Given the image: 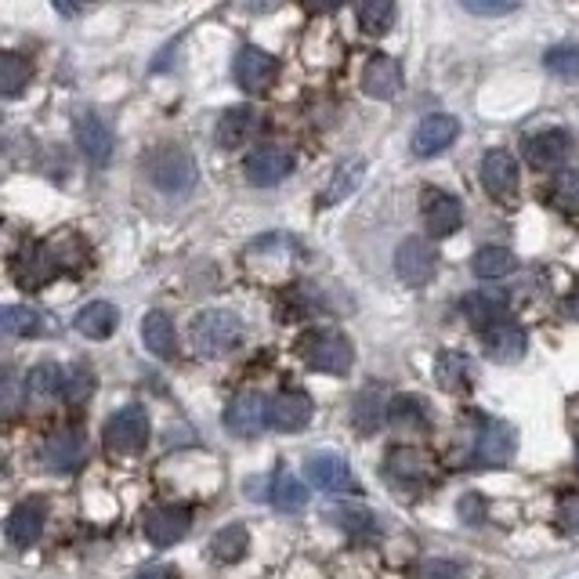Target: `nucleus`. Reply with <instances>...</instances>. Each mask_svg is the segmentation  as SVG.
Listing matches in <instances>:
<instances>
[{
    "label": "nucleus",
    "instance_id": "29",
    "mask_svg": "<svg viewBox=\"0 0 579 579\" xmlns=\"http://www.w3.org/2000/svg\"><path fill=\"white\" fill-rule=\"evenodd\" d=\"M363 170H366V159H344V164H337V170L330 175L326 181V189L315 196V203L319 207H334L341 200H348V192L359 189V181H363Z\"/></svg>",
    "mask_w": 579,
    "mask_h": 579
},
{
    "label": "nucleus",
    "instance_id": "23",
    "mask_svg": "<svg viewBox=\"0 0 579 579\" xmlns=\"http://www.w3.org/2000/svg\"><path fill=\"white\" fill-rule=\"evenodd\" d=\"M482 344H486V355L492 363H519L525 355V330L519 323H511V319H503V323L489 326L482 334Z\"/></svg>",
    "mask_w": 579,
    "mask_h": 579
},
{
    "label": "nucleus",
    "instance_id": "1",
    "mask_svg": "<svg viewBox=\"0 0 579 579\" xmlns=\"http://www.w3.org/2000/svg\"><path fill=\"white\" fill-rule=\"evenodd\" d=\"M142 167H145V178H149L156 189L167 192V196H181L196 185V159L178 142L153 145V149L145 153Z\"/></svg>",
    "mask_w": 579,
    "mask_h": 579
},
{
    "label": "nucleus",
    "instance_id": "9",
    "mask_svg": "<svg viewBox=\"0 0 579 579\" xmlns=\"http://www.w3.org/2000/svg\"><path fill=\"white\" fill-rule=\"evenodd\" d=\"M225 427L240 438H254L268 427V399L261 391H240L225 405Z\"/></svg>",
    "mask_w": 579,
    "mask_h": 579
},
{
    "label": "nucleus",
    "instance_id": "6",
    "mask_svg": "<svg viewBox=\"0 0 579 579\" xmlns=\"http://www.w3.org/2000/svg\"><path fill=\"white\" fill-rule=\"evenodd\" d=\"M396 272L405 287H427L438 272V254L424 236H410L396 250Z\"/></svg>",
    "mask_w": 579,
    "mask_h": 579
},
{
    "label": "nucleus",
    "instance_id": "16",
    "mask_svg": "<svg viewBox=\"0 0 579 579\" xmlns=\"http://www.w3.org/2000/svg\"><path fill=\"white\" fill-rule=\"evenodd\" d=\"M304 471L323 492H359L348 460L337 457V453H312L308 464H304Z\"/></svg>",
    "mask_w": 579,
    "mask_h": 579
},
{
    "label": "nucleus",
    "instance_id": "2",
    "mask_svg": "<svg viewBox=\"0 0 579 579\" xmlns=\"http://www.w3.org/2000/svg\"><path fill=\"white\" fill-rule=\"evenodd\" d=\"M298 355L312 369L330 377H344L355 363L352 341L341 330H308V334L298 337Z\"/></svg>",
    "mask_w": 579,
    "mask_h": 579
},
{
    "label": "nucleus",
    "instance_id": "34",
    "mask_svg": "<svg viewBox=\"0 0 579 579\" xmlns=\"http://www.w3.org/2000/svg\"><path fill=\"white\" fill-rule=\"evenodd\" d=\"M547 200L558 207L561 214H579V170L576 167H561L554 170Z\"/></svg>",
    "mask_w": 579,
    "mask_h": 579
},
{
    "label": "nucleus",
    "instance_id": "48",
    "mask_svg": "<svg viewBox=\"0 0 579 579\" xmlns=\"http://www.w3.org/2000/svg\"><path fill=\"white\" fill-rule=\"evenodd\" d=\"M55 11H58V15H77L80 8H69V4H55Z\"/></svg>",
    "mask_w": 579,
    "mask_h": 579
},
{
    "label": "nucleus",
    "instance_id": "43",
    "mask_svg": "<svg viewBox=\"0 0 579 579\" xmlns=\"http://www.w3.org/2000/svg\"><path fill=\"white\" fill-rule=\"evenodd\" d=\"M413 579H464V569L457 561H446V558H427L416 565Z\"/></svg>",
    "mask_w": 579,
    "mask_h": 579
},
{
    "label": "nucleus",
    "instance_id": "40",
    "mask_svg": "<svg viewBox=\"0 0 579 579\" xmlns=\"http://www.w3.org/2000/svg\"><path fill=\"white\" fill-rule=\"evenodd\" d=\"M326 519L341 525L344 533H355V536H369V533H377V519L369 514L366 508H348V503H337V508H330L326 511Z\"/></svg>",
    "mask_w": 579,
    "mask_h": 579
},
{
    "label": "nucleus",
    "instance_id": "13",
    "mask_svg": "<svg viewBox=\"0 0 579 579\" xmlns=\"http://www.w3.org/2000/svg\"><path fill=\"white\" fill-rule=\"evenodd\" d=\"M457 134H460V123L457 116H449V113H431L424 116L421 123H416V131H413V156H438V153H446L453 142H457Z\"/></svg>",
    "mask_w": 579,
    "mask_h": 579
},
{
    "label": "nucleus",
    "instance_id": "12",
    "mask_svg": "<svg viewBox=\"0 0 579 579\" xmlns=\"http://www.w3.org/2000/svg\"><path fill=\"white\" fill-rule=\"evenodd\" d=\"M232 73H236V83L243 91L265 94L276 83V77H279V62L268 52H261V47H243V52L236 55V66H232Z\"/></svg>",
    "mask_w": 579,
    "mask_h": 579
},
{
    "label": "nucleus",
    "instance_id": "11",
    "mask_svg": "<svg viewBox=\"0 0 579 579\" xmlns=\"http://www.w3.org/2000/svg\"><path fill=\"white\" fill-rule=\"evenodd\" d=\"M257 134H261V113H257L254 105H232L221 113L218 127H214V142L221 149H243V145H250Z\"/></svg>",
    "mask_w": 579,
    "mask_h": 579
},
{
    "label": "nucleus",
    "instance_id": "41",
    "mask_svg": "<svg viewBox=\"0 0 579 579\" xmlns=\"http://www.w3.org/2000/svg\"><path fill=\"white\" fill-rule=\"evenodd\" d=\"M544 62H547V69L554 73V77H561V80L579 77V47H572V44L550 47V52L544 55Z\"/></svg>",
    "mask_w": 579,
    "mask_h": 579
},
{
    "label": "nucleus",
    "instance_id": "39",
    "mask_svg": "<svg viewBox=\"0 0 579 579\" xmlns=\"http://www.w3.org/2000/svg\"><path fill=\"white\" fill-rule=\"evenodd\" d=\"M0 326H4V334L11 337H33V334H41V312L30 304H8L4 312H0Z\"/></svg>",
    "mask_w": 579,
    "mask_h": 579
},
{
    "label": "nucleus",
    "instance_id": "22",
    "mask_svg": "<svg viewBox=\"0 0 579 579\" xmlns=\"http://www.w3.org/2000/svg\"><path fill=\"white\" fill-rule=\"evenodd\" d=\"M312 399L304 391H279V396L268 402V427L276 431H301L312 421Z\"/></svg>",
    "mask_w": 579,
    "mask_h": 579
},
{
    "label": "nucleus",
    "instance_id": "42",
    "mask_svg": "<svg viewBox=\"0 0 579 579\" xmlns=\"http://www.w3.org/2000/svg\"><path fill=\"white\" fill-rule=\"evenodd\" d=\"M91 391H94V374L88 366H69L66 369V388H62V399L66 402H83V399H91Z\"/></svg>",
    "mask_w": 579,
    "mask_h": 579
},
{
    "label": "nucleus",
    "instance_id": "30",
    "mask_svg": "<svg viewBox=\"0 0 579 579\" xmlns=\"http://www.w3.org/2000/svg\"><path fill=\"white\" fill-rule=\"evenodd\" d=\"M120 323V312L109 301H91V304H83L80 312H77V334H83L88 341H105V337H113V330Z\"/></svg>",
    "mask_w": 579,
    "mask_h": 579
},
{
    "label": "nucleus",
    "instance_id": "18",
    "mask_svg": "<svg viewBox=\"0 0 579 579\" xmlns=\"http://www.w3.org/2000/svg\"><path fill=\"white\" fill-rule=\"evenodd\" d=\"M572 153V138L569 131H539L533 138H525V159L536 170H554L561 167Z\"/></svg>",
    "mask_w": 579,
    "mask_h": 579
},
{
    "label": "nucleus",
    "instance_id": "44",
    "mask_svg": "<svg viewBox=\"0 0 579 579\" xmlns=\"http://www.w3.org/2000/svg\"><path fill=\"white\" fill-rule=\"evenodd\" d=\"M558 525L565 536H576L579 539V492H572V497H561L558 503Z\"/></svg>",
    "mask_w": 579,
    "mask_h": 579
},
{
    "label": "nucleus",
    "instance_id": "31",
    "mask_svg": "<svg viewBox=\"0 0 579 579\" xmlns=\"http://www.w3.org/2000/svg\"><path fill=\"white\" fill-rule=\"evenodd\" d=\"M268 500H272L282 514H293V511L308 508V489L298 475H290L287 467H279V471L272 475V482H268Z\"/></svg>",
    "mask_w": 579,
    "mask_h": 579
},
{
    "label": "nucleus",
    "instance_id": "37",
    "mask_svg": "<svg viewBox=\"0 0 579 579\" xmlns=\"http://www.w3.org/2000/svg\"><path fill=\"white\" fill-rule=\"evenodd\" d=\"M30 77H33L30 58H22L15 52L0 55V94H4V98L22 94V88H30Z\"/></svg>",
    "mask_w": 579,
    "mask_h": 579
},
{
    "label": "nucleus",
    "instance_id": "46",
    "mask_svg": "<svg viewBox=\"0 0 579 579\" xmlns=\"http://www.w3.org/2000/svg\"><path fill=\"white\" fill-rule=\"evenodd\" d=\"M460 519H464L467 525H482V522H486L482 500H478V497H464V500H460Z\"/></svg>",
    "mask_w": 579,
    "mask_h": 579
},
{
    "label": "nucleus",
    "instance_id": "47",
    "mask_svg": "<svg viewBox=\"0 0 579 579\" xmlns=\"http://www.w3.org/2000/svg\"><path fill=\"white\" fill-rule=\"evenodd\" d=\"M138 579H178V572L170 565H149V569L138 572Z\"/></svg>",
    "mask_w": 579,
    "mask_h": 579
},
{
    "label": "nucleus",
    "instance_id": "45",
    "mask_svg": "<svg viewBox=\"0 0 579 579\" xmlns=\"http://www.w3.org/2000/svg\"><path fill=\"white\" fill-rule=\"evenodd\" d=\"M464 11H471V15H511V11H519V4H482V0H464Z\"/></svg>",
    "mask_w": 579,
    "mask_h": 579
},
{
    "label": "nucleus",
    "instance_id": "17",
    "mask_svg": "<svg viewBox=\"0 0 579 579\" xmlns=\"http://www.w3.org/2000/svg\"><path fill=\"white\" fill-rule=\"evenodd\" d=\"M11 272L22 282V287H44L47 279H55L62 272V261L55 254V243H36L26 246V254L11 265Z\"/></svg>",
    "mask_w": 579,
    "mask_h": 579
},
{
    "label": "nucleus",
    "instance_id": "7",
    "mask_svg": "<svg viewBox=\"0 0 579 579\" xmlns=\"http://www.w3.org/2000/svg\"><path fill=\"white\" fill-rule=\"evenodd\" d=\"M514 457V427L503 421H478L471 464L475 467H503Z\"/></svg>",
    "mask_w": 579,
    "mask_h": 579
},
{
    "label": "nucleus",
    "instance_id": "36",
    "mask_svg": "<svg viewBox=\"0 0 579 579\" xmlns=\"http://www.w3.org/2000/svg\"><path fill=\"white\" fill-rule=\"evenodd\" d=\"M62 388H66V369H58L55 363H41L30 369L26 377V396L30 399H55L62 396Z\"/></svg>",
    "mask_w": 579,
    "mask_h": 579
},
{
    "label": "nucleus",
    "instance_id": "10",
    "mask_svg": "<svg viewBox=\"0 0 579 579\" xmlns=\"http://www.w3.org/2000/svg\"><path fill=\"white\" fill-rule=\"evenodd\" d=\"M41 460L47 471H77V467L88 460V438L80 435V431L73 427H62V431H52L47 442L41 446Z\"/></svg>",
    "mask_w": 579,
    "mask_h": 579
},
{
    "label": "nucleus",
    "instance_id": "25",
    "mask_svg": "<svg viewBox=\"0 0 579 579\" xmlns=\"http://www.w3.org/2000/svg\"><path fill=\"white\" fill-rule=\"evenodd\" d=\"M388 405L391 399H385V391H380L377 385H369L359 391V399H355L352 405V424L359 435H377V427L388 421Z\"/></svg>",
    "mask_w": 579,
    "mask_h": 579
},
{
    "label": "nucleus",
    "instance_id": "35",
    "mask_svg": "<svg viewBox=\"0 0 579 579\" xmlns=\"http://www.w3.org/2000/svg\"><path fill=\"white\" fill-rule=\"evenodd\" d=\"M388 421L396 424L399 431H424L431 424V416H427L424 399L396 396V399H391V405H388Z\"/></svg>",
    "mask_w": 579,
    "mask_h": 579
},
{
    "label": "nucleus",
    "instance_id": "5",
    "mask_svg": "<svg viewBox=\"0 0 579 579\" xmlns=\"http://www.w3.org/2000/svg\"><path fill=\"white\" fill-rule=\"evenodd\" d=\"M290 170H293V153L287 145H276V142L257 145V149H250L243 159V175L250 185H257V189H272V185H279Z\"/></svg>",
    "mask_w": 579,
    "mask_h": 579
},
{
    "label": "nucleus",
    "instance_id": "4",
    "mask_svg": "<svg viewBox=\"0 0 579 579\" xmlns=\"http://www.w3.org/2000/svg\"><path fill=\"white\" fill-rule=\"evenodd\" d=\"M145 442H149V413H145V405L131 402L109 416L105 446L113 453H138L145 449Z\"/></svg>",
    "mask_w": 579,
    "mask_h": 579
},
{
    "label": "nucleus",
    "instance_id": "20",
    "mask_svg": "<svg viewBox=\"0 0 579 579\" xmlns=\"http://www.w3.org/2000/svg\"><path fill=\"white\" fill-rule=\"evenodd\" d=\"M399 88H402V66H399V58L374 55V58L366 62V69H363V91L369 98L391 102V98L399 94Z\"/></svg>",
    "mask_w": 579,
    "mask_h": 579
},
{
    "label": "nucleus",
    "instance_id": "24",
    "mask_svg": "<svg viewBox=\"0 0 579 579\" xmlns=\"http://www.w3.org/2000/svg\"><path fill=\"white\" fill-rule=\"evenodd\" d=\"M41 533H44V508L36 500L19 503V508L8 514V544L11 547L26 550L41 539Z\"/></svg>",
    "mask_w": 579,
    "mask_h": 579
},
{
    "label": "nucleus",
    "instance_id": "38",
    "mask_svg": "<svg viewBox=\"0 0 579 579\" xmlns=\"http://www.w3.org/2000/svg\"><path fill=\"white\" fill-rule=\"evenodd\" d=\"M396 26V4L391 0H366L359 4V30L366 36H385Z\"/></svg>",
    "mask_w": 579,
    "mask_h": 579
},
{
    "label": "nucleus",
    "instance_id": "3",
    "mask_svg": "<svg viewBox=\"0 0 579 579\" xmlns=\"http://www.w3.org/2000/svg\"><path fill=\"white\" fill-rule=\"evenodd\" d=\"M189 337L203 359H225L243 344V323L232 312H200L192 319Z\"/></svg>",
    "mask_w": 579,
    "mask_h": 579
},
{
    "label": "nucleus",
    "instance_id": "28",
    "mask_svg": "<svg viewBox=\"0 0 579 579\" xmlns=\"http://www.w3.org/2000/svg\"><path fill=\"white\" fill-rule=\"evenodd\" d=\"M388 475L399 486H424L431 478V460L421 449H391L388 453Z\"/></svg>",
    "mask_w": 579,
    "mask_h": 579
},
{
    "label": "nucleus",
    "instance_id": "32",
    "mask_svg": "<svg viewBox=\"0 0 579 579\" xmlns=\"http://www.w3.org/2000/svg\"><path fill=\"white\" fill-rule=\"evenodd\" d=\"M246 550H250V533H246V525H240V522L218 528L211 539V554L218 565H236L246 558Z\"/></svg>",
    "mask_w": 579,
    "mask_h": 579
},
{
    "label": "nucleus",
    "instance_id": "21",
    "mask_svg": "<svg viewBox=\"0 0 579 579\" xmlns=\"http://www.w3.org/2000/svg\"><path fill=\"white\" fill-rule=\"evenodd\" d=\"M482 185L492 200L514 196V189H519V164H514V156L503 149H489L482 156Z\"/></svg>",
    "mask_w": 579,
    "mask_h": 579
},
{
    "label": "nucleus",
    "instance_id": "15",
    "mask_svg": "<svg viewBox=\"0 0 579 579\" xmlns=\"http://www.w3.org/2000/svg\"><path fill=\"white\" fill-rule=\"evenodd\" d=\"M421 211H424V225L435 236H453L464 221V207L453 192L446 189H424L421 196Z\"/></svg>",
    "mask_w": 579,
    "mask_h": 579
},
{
    "label": "nucleus",
    "instance_id": "14",
    "mask_svg": "<svg viewBox=\"0 0 579 579\" xmlns=\"http://www.w3.org/2000/svg\"><path fill=\"white\" fill-rule=\"evenodd\" d=\"M192 525V511L189 508H178V503H164V508H153L149 514H145V539L156 547H170L178 544V539H185V533H189Z\"/></svg>",
    "mask_w": 579,
    "mask_h": 579
},
{
    "label": "nucleus",
    "instance_id": "33",
    "mask_svg": "<svg viewBox=\"0 0 579 579\" xmlns=\"http://www.w3.org/2000/svg\"><path fill=\"white\" fill-rule=\"evenodd\" d=\"M519 268V257L508 246H482L475 257H471V272L478 279H503Z\"/></svg>",
    "mask_w": 579,
    "mask_h": 579
},
{
    "label": "nucleus",
    "instance_id": "26",
    "mask_svg": "<svg viewBox=\"0 0 579 579\" xmlns=\"http://www.w3.org/2000/svg\"><path fill=\"white\" fill-rule=\"evenodd\" d=\"M142 344L149 348L156 359H175L178 355V334L167 312H149L142 319Z\"/></svg>",
    "mask_w": 579,
    "mask_h": 579
},
{
    "label": "nucleus",
    "instance_id": "27",
    "mask_svg": "<svg viewBox=\"0 0 579 579\" xmlns=\"http://www.w3.org/2000/svg\"><path fill=\"white\" fill-rule=\"evenodd\" d=\"M435 380H438V388H446V391H467L475 385V363L467 359L464 352H438L435 355Z\"/></svg>",
    "mask_w": 579,
    "mask_h": 579
},
{
    "label": "nucleus",
    "instance_id": "19",
    "mask_svg": "<svg viewBox=\"0 0 579 579\" xmlns=\"http://www.w3.org/2000/svg\"><path fill=\"white\" fill-rule=\"evenodd\" d=\"M460 315L486 334L489 326L503 323V315H508V293L503 290H471L460 301Z\"/></svg>",
    "mask_w": 579,
    "mask_h": 579
},
{
    "label": "nucleus",
    "instance_id": "8",
    "mask_svg": "<svg viewBox=\"0 0 579 579\" xmlns=\"http://www.w3.org/2000/svg\"><path fill=\"white\" fill-rule=\"evenodd\" d=\"M73 134H77L80 153L91 167H109V159H113V149H116V138L102 116L83 109V113L73 116Z\"/></svg>",
    "mask_w": 579,
    "mask_h": 579
}]
</instances>
